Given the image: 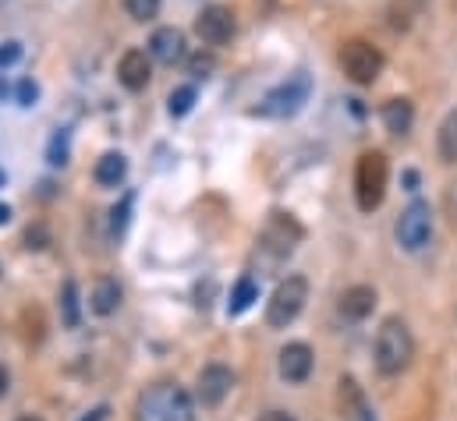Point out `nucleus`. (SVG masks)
Wrapping results in <instances>:
<instances>
[{"mask_svg": "<svg viewBox=\"0 0 457 421\" xmlns=\"http://www.w3.org/2000/svg\"><path fill=\"white\" fill-rule=\"evenodd\" d=\"M68 156H71V138H68V131H54V138H50V145H46V163H50V167H64Z\"/></svg>", "mask_w": 457, "mask_h": 421, "instance_id": "412c9836", "label": "nucleus"}, {"mask_svg": "<svg viewBox=\"0 0 457 421\" xmlns=\"http://www.w3.org/2000/svg\"><path fill=\"white\" fill-rule=\"evenodd\" d=\"M444 210H447V219L457 227V181H451L444 192Z\"/></svg>", "mask_w": 457, "mask_h": 421, "instance_id": "c85d7f7f", "label": "nucleus"}, {"mask_svg": "<svg viewBox=\"0 0 457 421\" xmlns=\"http://www.w3.org/2000/svg\"><path fill=\"white\" fill-rule=\"evenodd\" d=\"M4 181H7V177H4V170H0V188H4Z\"/></svg>", "mask_w": 457, "mask_h": 421, "instance_id": "c9c22d12", "label": "nucleus"}, {"mask_svg": "<svg viewBox=\"0 0 457 421\" xmlns=\"http://www.w3.org/2000/svg\"><path fill=\"white\" fill-rule=\"evenodd\" d=\"M341 316L351 318V322H361V318L372 316V309H376V291L372 287H365V284H354V287H347L341 294Z\"/></svg>", "mask_w": 457, "mask_h": 421, "instance_id": "4468645a", "label": "nucleus"}, {"mask_svg": "<svg viewBox=\"0 0 457 421\" xmlns=\"http://www.w3.org/2000/svg\"><path fill=\"white\" fill-rule=\"evenodd\" d=\"M192 106H195V86H181V89H174L170 100H167L170 117H185Z\"/></svg>", "mask_w": 457, "mask_h": 421, "instance_id": "4be33fe9", "label": "nucleus"}, {"mask_svg": "<svg viewBox=\"0 0 457 421\" xmlns=\"http://www.w3.org/2000/svg\"><path fill=\"white\" fill-rule=\"evenodd\" d=\"M153 78V54L145 50H124V57L117 61V82L128 93H142Z\"/></svg>", "mask_w": 457, "mask_h": 421, "instance_id": "f8f14e48", "label": "nucleus"}, {"mask_svg": "<svg viewBox=\"0 0 457 421\" xmlns=\"http://www.w3.org/2000/svg\"><path fill=\"white\" fill-rule=\"evenodd\" d=\"M135 421H195V400L178 383H153L135 400Z\"/></svg>", "mask_w": 457, "mask_h": 421, "instance_id": "f257e3e1", "label": "nucleus"}, {"mask_svg": "<svg viewBox=\"0 0 457 421\" xmlns=\"http://www.w3.org/2000/svg\"><path fill=\"white\" fill-rule=\"evenodd\" d=\"M107 415H111V408H96L93 415H86L82 421H107Z\"/></svg>", "mask_w": 457, "mask_h": 421, "instance_id": "2f4dec72", "label": "nucleus"}, {"mask_svg": "<svg viewBox=\"0 0 457 421\" xmlns=\"http://www.w3.org/2000/svg\"><path fill=\"white\" fill-rule=\"evenodd\" d=\"M305 301H309V280L302 273L280 280L277 291H273V298L266 301V326L270 329H287L295 318L302 316Z\"/></svg>", "mask_w": 457, "mask_h": 421, "instance_id": "20e7f679", "label": "nucleus"}, {"mask_svg": "<svg viewBox=\"0 0 457 421\" xmlns=\"http://www.w3.org/2000/svg\"><path fill=\"white\" fill-rule=\"evenodd\" d=\"M404 185H408V192H415V188H419V174L408 170V174H404Z\"/></svg>", "mask_w": 457, "mask_h": 421, "instance_id": "473e14b6", "label": "nucleus"}, {"mask_svg": "<svg viewBox=\"0 0 457 421\" xmlns=\"http://www.w3.org/2000/svg\"><path fill=\"white\" fill-rule=\"evenodd\" d=\"M124 174H128V160H124L120 153H104V156L96 160V167H93V177H96V185H104V188H117V185L124 181Z\"/></svg>", "mask_w": 457, "mask_h": 421, "instance_id": "dca6fc26", "label": "nucleus"}, {"mask_svg": "<svg viewBox=\"0 0 457 421\" xmlns=\"http://www.w3.org/2000/svg\"><path fill=\"white\" fill-rule=\"evenodd\" d=\"M341 68L354 86H372L383 71V54L365 39H347L341 46Z\"/></svg>", "mask_w": 457, "mask_h": 421, "instance_id": "423d86ee", "label": "nucleus"}, {"mask_svg": "<svg viewBox=\"0 0 457 421\" xmlns=\"http://www.w3.org/2000/svg\"><path fill=\"white\" fill-rule=\"evenodd\" d=\"M309 96H312V78L305 71H295L287 82H280L277 89H270L262 96L255 113H262V117H295L302 106L309 103Z\"/></svg>", "mask_w": 457, "mask_h": 421, "instance_id": "39448f33", "label": "nucleus"}, {"mask_svg": "<svg viewBox=\"0 0 457 421\" xmlns=\"http://www.w3.org/2000/svg\"><path fill=\"white\" fill-rule=\"evenodd\" d=\"M0 96H4V86H0Z\"/></svg>", "mask_w": 457, "mask_h": 421, "instance_id": "4c0bfd02", "label": "nucleus"}, {"mask_svg": "<svg viewBox=\"0 0 457 421\" xmlns=\"http://www.w3.org/2000/svg\"><path fill=\"white\" fill-rule=\"evenodd\" d=\"M302 234H305V230L298 227V219H295V216H287V212H273V216H270V223L262 227L259 244H262L273 259H287V255L298 248Z\"/></svg>", "mask_w": 457, "mask_h": 421, "instance_id": "6e6552de", "label": "nucleus"}, {"mask_svg": "<svg viewBox=\"0 0 457 421\" xmlns=\"http://www.w3.org/2000/svg\"><path fill=\"white\" fill-rule=\"evenodd\" d=\"M18 421H39V418H18Z\"/></svg>", "mask_w": 457, "mask_h": 421, "instance_id": "e433bc0d", "label": "nucleus"}, {"mask_svg": "<svg viewBox=\"0 0 457 421\" xmlns=\"http://www.w3.org/2000/svg\"><path fill=\"white\" fill-rule=\"evenodd\" d=\"M4 223H11V206H7V202H0V227H4Z\"/></svg>", "mask_w": 457, "mask_h": 421, "instance_id": "72a5a7b5", "label": "nucleus"}, {"mask_svg": "<svg viewBox=\"0 0 457 421\" xmlns=\"http://www.w3.org/2000/svg\"><path fill=\"white\" fill-rule=\"evenodd\" d=\"M259 301V284L252 277H241L230 291V301H228V316H245L252 305Z\"/></svg>", "mask_w": 457, "mask_h": 421, "instance_id": "a211bd4d", "label": "nucleus"}, {"mask_svg": "<svg viewBox=\"0 0 457 421\" xmlns=\"http://www.w3.org/2000/svg\"><path fill=\"white\" fill-rule=\"evenodd\" d=\"M195 32H199V39L206 46H224V43H230V36H234V11L224 7V4L203 7L199 18H195Z\"/></svg>", "mask_w": 457, "mask_h": 421, "instance_id": "9d476101", "label": "nucleus"}, {"mask_svg": "<svg viewBox=\"0 0 457 421\" xmlns=\"http://www.w3.org/2000/svg\"><path fill=\"white\" fill-rule=\"evenodd\" d=\"M120 284L111 280V277H104V280H96V287H93V294H89V309L96 312V316H114L117 309H120Z\"/></svg>", "mask_w": 457, "mask_h": 421, "instance_id": "2eb2a0df", "label": "nucleus"}, {"mask_svg": "<svg viewBox=\"0 0 457 421\" xmlns=\"http://www.w3.org/2000/svg\"><path fill=\"white\" fill-rule=\"evenodd\" d=\"M18 61H21V43H18V39L0 43V68H11V64H18Z\"/></svg>", "mask_w": 457, "mask_h": 421, "instance_id": "bb28decb", "label": "nucleus"}, {"mask_svg": "<svg viewBox=\"0 0 457 421\" xmlns=\"http://www.w3.org/2000/svg\"><path fill=\"white\" fill-rule=\"evenodd\" d=\"M358 421H376V411H369V408H365V411H361V418Z\"/></svg>", "mask_w": 457, "mask_h": 421, "instance_id": "f704fd0d", "label": "nucleus"}, {"mask_svg": "<svg viewBox=\"0 0 457 421\" xmlns=\"http://www.w3.org/2000/svg\"><path fill=\"white\" fill-rule=\"evenodd\" d=\"M234 390V372H230L228 365H206L203 372H199V383H195V400L203 404V408H220L224 400H228V393Z\"/></svg>", "mask_w": 457, "mask_h": 421, "instance_id": "1a4fd4ad", "label": "nucleus"}, {"mask_svg": "<svg viewBox=\"0 0 457 421\" xmlns=\"http://www.w3.org/2000/svg\"><path fill=\"white\" fill-rule=\"evenodd\" d=\"M149 54H153V61H160V64H181V61L188 57L185 32H181V29H174V25L156 29V32H153V39H149Z\"/></svg>", "mask_w": 457, "mask_h": 421, "instance_id": "ddd939ff", "label": "nucleus"}, {"mask_svg": "<svg viewBox=\"0 0 457 421\" xmlns=\"http://www.w3.org/2000/svg\"><path fill=\"white\" fill-rule=\"evenodd\" d=\"M61 322H64L68 329H79V322H82V309H79V284H75V280H68V284L61 287Z\"/></svg>", "mask_w": 457, "mask_h": 421, "instance_id": "aec40b11", "label": "nucleus"}, {"mask_svg": "<svg viewBox=\"0 0 457 421\" xmlns=\"http://www.w3.org/2000/svg\"><path fill=\"white\" fill-rule=\"evenodd\" d=\"M7 390H11V372H7L4 365H0V397H4Z\"/></svg>", "mask_w": 457, "mask_h": 421, "instance_id": "7c9ffc66", "label": "nucleus"}, {"mask_svg": "<svg viewBox=\"0 0 457 421\" xmlns=\"http://www.w3.org/2000/svg\"><path fill=\"white\" fill-rule=\"evenodd\" d=\"M429 237H433V210H429V202L415 199L397 219V244L404 252H422L429 244Z\"/></svg>", "mask_w": 457, "mask_h": 421, "instance_id": "0eeeda50", "label": "nucleus"}, {"mask_svg": "<svg viewBox=\"0 0 457 421\" xmlns=\"http://www.w3.org/2000/svg\"><path fill=\"white\" fill-rule=\"evenodd\" d=\"M128 216H131V195H124V199H120V206H114V210H111V234H114V237H120V234H124Z\"/></svg>", "mask_w": 457, "mask_h": 421, "instance_id": "b1692460", "label": "nucleus"}, {"mask_svg": "<svg viewBox=\"0 0 457 421\" xmlns=\"http://www.w3.org/2000/svg\"><path fill=\"white\" fill-rule=\"evenodd\" d=\"M124 11L131 21H153L160 14V0H124Z\"/></svg>", "mask_w": 457, "mask_h": 421, "instance_id": "5701e85b", "label": "nucleus"}, {"mask_svg": "<svg viewBox=\"0 0 457 421\" xmlns=\"http://www.w3.org/2000/svg\"><path fill=\"white\" fill-rule=\"evenodd\" d=\"M386 181H390V163L383 153H361L358 167H354V202L361 212L379 210L383 195H386Z\"/></svg>", "mask_w": 457, "mask_h": 421, "instance_id": "7ed1b4c3", "label": "nucleus"}, {"mask_svg": "<svg viewBox=\"0 0 457 421\" xmlns=\"http://www.w3.org/2000/svg\"><path fill=\"white\" fill-rule=\"evenodd\" d=\"M259 421H298V418H295L291 411H277V408H273V411H266V415H259Z\"/></svg>", "mask_w": 457, "mask_h": 421, "instance_id": "c756f323", "label": "nucleus"}, {"mask_svg": "<svg viewBox=\"0 0 457 421\" xmlns=\"http://www.w3.org/2000/svg\"><path fill=\"white\" fill-rule=\"evenodd\" d=\"M0 277H4V266H0Z\"/></svg>", "mask_w": 457, "mask_h": 421, "instance_id": "58836bf2", "label": "nucleus"}, {"mask_svg": "<svg viewBox=\"0 0 457 421\" xmlns=\"http://www.w3.org/2000/svg\"><path fill=\"white\" fill-rule=\"evenodd\" d=\"M383 124H386L390 135H408L411 124H415L411 103H408V100H390V103H383Z\"/></svg>", "mask_w": 457, "mask_h": 421, "instance_id": "f3484780", "label": "nucleus"}, {"mask_svg": "<svg viewBox=\"0 0 457 421\" xmlns=\"http://www.w3.org/2000/svg\"><path fill=\"white\" fill-rule=\"evenodd\" d=\"M415 358V340L408 322L390 316L376 333V368L379 376H401Z\"/></svg>", "mask_w": 457, "mask_h": 421, "instance_id": "f03ea898", "label": "nucleus"}, {"mask_svg": "<svg viewBox=\"0 0 457 421\" xmlns=\"http://www.w3.org/2000/svg\"><path fill=\"white\" fill-rule=\"evenodd\" d=\"M14 96H18V106H32L39 100V86H36L32 78H21L18 89H14Z\"/></svg>", "mask_w": 457, "mask_h": 421, "instance_id": "a878e982", "label": "nucleus"}, {"mask_svg": "<svg viewBox=\"0 0 457 421\" xmlns=\"http://www.w3.org/2000/svg\"><path fill=\"white\" fill-rule=\"evenodd\" d=\"M46 241H50V234H46V227H43V223L29 227V234H25V244H29V248H36V252H39V248H46Z\"/></svg>", "mask_w": 457, "mask_h": 421, "instance_id": "cd10ccee", "label": "nucleus"}, {"mask_svg": "<svg viewBox=\"0 0 457 421\" xmlns=\"http://www.w3.org/2000/svg\"><path fill=\"white\" fill-rule=\"evenodd\" d=\"M312 365H316V354H312V347H309V343L295 340V343L280 347L277 368H280V379H284V383H295V386H302V383L312 376Z\"/></svg>", "mask_w": 457, "mask_h": 421, "instance_id": "9b49d317", "label": "nucleus"}, {"mask_svg": "<svg viewBox=\"0 0 457 421\" xmlns=\"http://www.w3.org/2000/svg\"><path fill=\"white\" fill-rule=\"evenodd\" d=\"M436 149L444 163H457V106L444 117L440 131H436Z\"/></svg>", "mask_w": 457, "mask_h": 421, "instance_id": "6ab92c4d", "label": "nucleus"}, {"mask_svg": "<svg viewBox=\"0 0 457 421\" xmlns=\"http://www.w3.org/2000/svg\"><path fill=\"white\" fill-rule=\"evenodd\" d=\"M213 68H217L213 54H195V57L188 61V71H192L195 78H210V75H213Z\"/></svg>", "mask_w": 457, "mask_h": 421, "instance_id": "393cba45", "label": "nucleus"}]
</instances>
